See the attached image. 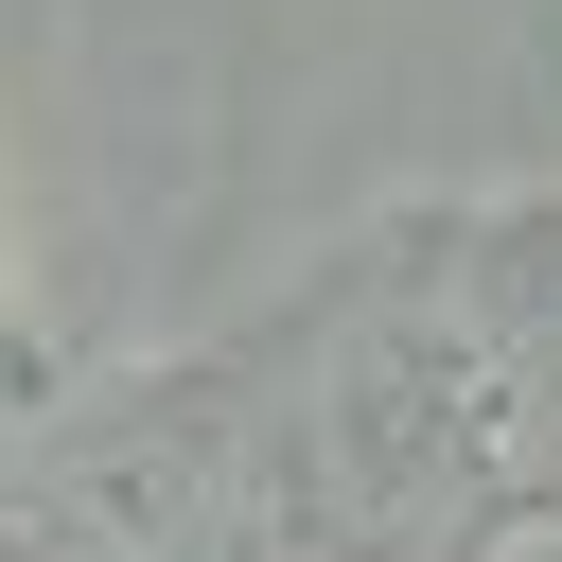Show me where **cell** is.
I'll list each match as a JSON object with an SVG mask.
<instances>
[{"label": "cell", "mask_w": 562, "mask_h": 562, "mask_svg": "<svg viewBox=\"0 0 562 562\" xmlns=\"http://www.w3.org/2000/svg\"><path fill=\"white\" fill-rule=\"evenodd\" d=\"M474 562H562V509H527V527H492Z\"/></svg>", "instance_id": "obj_1"}]
</instances>
